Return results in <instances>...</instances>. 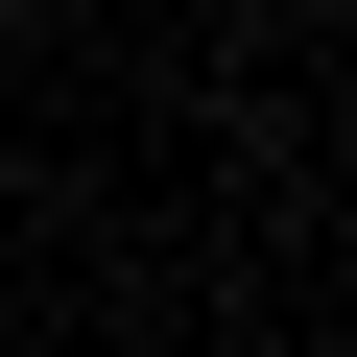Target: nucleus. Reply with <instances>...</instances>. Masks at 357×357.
Listing matches in <instances>:
<instances>
[{
	"instance_id": "f257e3e1",
	"label": "nucleus",
	"mask_w": 357,
	"mask_h": 357,
	"mask_svg": "<svg viewBox=\"0 0 357 357\" xmlns=\"http://www.w3.org/2000/svg\"><path fill=\"white\" fill-rule=\"evenodd\" d=\"M0 24H24V0H0Z\"/></svg>"
}]
</instances>
